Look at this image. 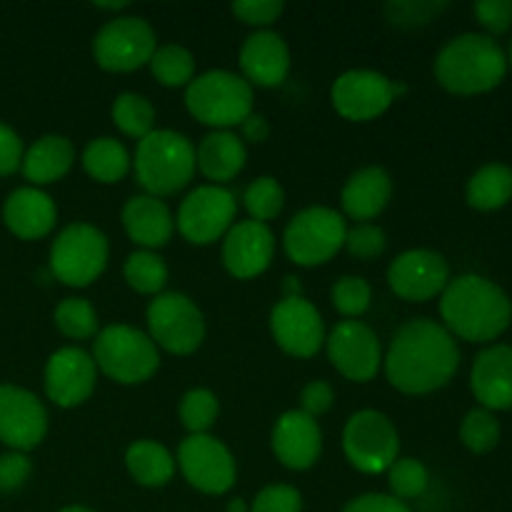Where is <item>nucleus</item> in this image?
<instances>
[{"label": "nucleus", "mask_w": 512, "mask_h": 512, "mask_svg": "<svg viewBox=\"0 0 512 512\" xmlns=\"http://www.w3.org/2000/svg\"><path fill=\"white\" fill-rule=\"evenodd\" d=\"M240 70L248 83L260 88H275L288 78L290 50L283 35L273 30H258L240 48Z\"/></svg>", "instance_id": "obj_22"}, {"label": "nucleus", "mask_w": 512, "mask_h": 512, "mask_svg": "<svg viewBox=\"0 0 512 512\" xmlns=\"http://www.w3.org/2000/svg\"><path fill=\"white\" fill-rule=\"evenodd\" d=\"M245 208H248L250 218L258 220V223H265V220H273L275 215L283 210L285 193L280 188V183L270 175H263V178H255L253 183L245 188Z\"/></svg>", "instance_id": "obj_36"}, {"label": "nucleus", "mask_w": 512, "mask_h": 512, "mask_svg": "<svg viewBox=\"0 0 512 512\" xmlns=\"http://www.w3.org/2000/svg\"><path fill=\"white\" fill-rule=\"evenodd\" d=\"M390 490H393V498L398 500H410L418 498L428 490V470L420 460L405 458V460H395L390 465V475H388Z\"/></svg>", "instance_id": "obj_39"}, {"label": "nucleus", "mask_w": 512, "mask_h": 512, "mask_svg": "<svg viewBox=\"0 0 512 512\" xmlns=\"http://www.w3.org/2000/svg\"><path fill=\"white\" fill-rule=\"evenodd\" d=\"M150 70L163 85L180 88V85H190L193 80L195 58L183 45H163L150 58Z\"/></svg>", "instance_id": "obj_34"}, {"label": "nucleus", "mask_w": 512, "mask_h": 512, "mask_svg": "<svg viewBox=\"0 0 512 512\" xmlns=\"http://www.w3.org/2000/svg\"><path fill=\"white\" fill-rule=\"evenodd\" d=\"M95 390V360L80 348L55 350L45 365V393L58 408H75Z\"/></svg>", "instance_id": "obj_19"}, {"label": "nucleus", "mask_w": 512, "mask_h": 512, "mask_svg": "<svg viewBox=\"0 0 512 512\" xmlns=\"http://www.w3.org/2000/svg\"><path fill=\"white\" fill-rule=\"evenodd\" d=\"M333 388H330L328 383H323V380H313V383H308L303 388V395H300V410H303L305 415H310V418H318V415L328 413L330 408H333Z\"/></svg>", "instance_id": "obj_46"}, {"label": "nucleus", "mask_w": 512, "mask_h": 512, "mask_svg": "<svg viewBox=\"0 0 512 512\" xmlns=\"http://www.w3.org/2000/svg\"><path fill=\"white\" fill-rule=\"evenodd\" d=\"M58 512H95V510L83 508V505H70V508H63V510H58Z\"/></svg>", "instance_id": "obj_53"}, {"label": "nucleus", "mask_w": 512, "mask_h": 512, "mask_svg": "<svg viewBox=\"0 0 512 512\" xmlns=\"http://www.w3.org/2000/svg\"><path fill=\"white\" fill-rule=\"evenodd\" d=\"M285 3L283 0H240L233 3V13L248 25H270L280 18Z\"/></svg>", "instance_id": "obj_44"}, {"label": "nucleus", "mask_w": 512, "mask_h": 512, "mask_svg": "<svg viewBox=\"0 0 512 512\" xmlns=\"http://www.w3.org/2000/svg\"><path fill=\"white\" fill-rule=\"evenodd\" d=\"M345 228L343 215L330 208H305L295 215L285 228V253L295 265L313 268L323 265L338 253L345 245Z\"/></svg>", "instance_id": "obj_8"}, {"label": "nucleus", "mask_w": 512, "mask_h": 512, "mask_svg": "<svg viewBox=\"0 0 512 512\" xmlns=\"http://www.w3.org/2000/svg\"><path fill=\"white\" fill-rule=\"evenodd\" d=\"M33 473V463L25 453H5L0 455V493H13L23 488L25 480Z\"/></svg>", "instance_id": "obj_43"}, {"label": "nucleus", "mask_w": 512, "mask_h": 512, "mask_svg": "<svg viewBox=\"0 0 512 512\" xmlns=\"http://www.w3.org/2000/svg\"><path fill=\"white\" fill-rule=\"evenodd\" d=\"M388 283L403 300L423 303L448 288L450 270L435 250H408L390 263Z\"/></svg>", "instance_id": "obj_18"}, {"label": "nucleus", "mask_w": 512, "mask_h": 512, "mask_svg": "<svg viewBox=\"0 0 512 512\" xmlns=\"http://www.w3.org/2000/svg\"><path fill=\"white\" fill-rule=\"evenodd\" d=\"M390 195H393L390 175L380 165H368L350 175L343 195H340V203L353 220H373L375 215L383 213Z\"/></svg>", "instance_id": "obj_26"}, {"label": "nucleus", "mask_w": 512, "mask_h": 512, "mask_svg": "<svg viewBox=\"0 0 512 512\" xmlns=\"http://www.w3.org/2000/svg\"><path fill=\"white\" fill-rule=\"evenodd\" d=\"M93 360L110 380L138 385L153 378L160 355L150 335L130 325H108L95 335Z\"/></svg>", "instance_id": "obj_6"}, {"label": "nucleus", "mask_w": 512, "mask_h": 512, "mask_svg": "<svg viewBox=\"0 0 512 512\" xmlns=\"http://www.w3.org/2000/svg\"><path fill=\"white\" fill-rule=\"evenodd\" d=\"M460 440L473 453H488L500 440V423L490 410H470L460 425Z\"/></svg>", "instance_id": "obj_38"}, {"label": "nucleus", "mask_w": 512, "mask_h": 512, "mask_svg": "<svg viewBox=\"0 0 512 512\" xmlns=\"http://www.w3.org/2000/svg\"><path fill=\"white\" fill-rule=\"evenodd\" d=\"M330 100L343 118L365 123L390 108L395 100V85L375 70H348L335 80Z\"/></svg>", "instance_id": "obj_17"}, {"label": "nucleus", "mask_w": 512, "mask_h": 512, "mask_svg": "<svg viewBox=\"0 0 512 512\" xmlns=\"http://www.w3.org/2000/svg\"><path fill=\"white\" fill-rule=\"evenodd\" d=\"M460 365L453 335L435 320H410L395 333L385 358L390 385L405 395H428L443 388Z\"/></svg>", "instance_id": "obj_1"}, {"label": "nucleus", "mask_w": 512, "mask_h": 512, "mask_svg": "<svg viewBox=\"0 0 512 512\" xmlns=\"http://www.w3.org/2000/svg\"><path fill=\"white\" fill-rule=\"evenodd\" d=\"M183 478L205 495H223L235 485V460L220 440L210 435H190L178 448Z\"/></svg>", "instance_id": "obj_13"}, {"label": "nucleus", "mask_w": 512, "mask_h": 512, "mask_svg": "<svg viewBox=\"0 0 512 512\" xmlns=\"http://www.w3.org/2000/svg\"><path fill=\"white\" fill-rule=\"evenodd\" d=\"M55 328L73 340H88L98 333V313L93 305L83 298L60 300L53 313Z\"/></svg>", "instance_id": "obj_35"}, {"label": "nucleus", "mask_w": 512, "mask_h": 512, "mask_svg": "<svg viewBox=\"0 0 512 512\" xmlns=\"http://www.w3.org/2000/svg\"><path fill=\"white\" fill-rule=\"evenodd\" d=\"M185 105L195 120L213 128L240 125L253 113V88L230 70H208L190 80Z\"/></svg>", "instance_id": "obj_5"}, {"label": "nucleus", "mask_w": 512, "mask_h": 512, "mask_svg": "<svg viewBox=\"0 0 512 512\" xmlns=\"http://www.w3.org/2000/svg\"><path fill=\"white\" fill-rule=\"evenodd\" d=\"M440 315L448 333L470 343H488L508 330L512 305L500 285L470 273L450 280L440 300Z\"/></svg>", "instance_id": "obj_2"}, {"label": "nucleus", "mask_w": 512, "mask_h": 512, "mask_svg": "<svg viewBox=\"0 0 512 512\" xmlns=\"http://www.w3.org/2000/svg\"><path fill=\"white\" fill-rule=\"evenodd\" d=\"M123 225L130 240L143 248H163L173 235L175 223L168 205L153 195H135L123 205Z\"/></svg>", "instance_id": "obj_25"}, {"label": "nucleus", "mask_w": 512, "mask_h": 512, "mask_svg": "<svg viewBox=\"0 0 512 512\" xmlns=\"http://www.w3.org/2000/svg\"><path fill=\"white\" fill-rule=\"evenodd\" d=\"M275 253V238L270 228L258 220H243L233 225L223 240V263L238 280H250L263 273Z\"/></svg>", "instance_id": "obj_20"}, {"label": "nucleus", "mask_w": 512, "mask_h": 512, "mask_svg": "<svg viewBox=\"0 0 512 512\" xmlns=\"http://www.w3.org/2000/svg\"><path fill=\"white\" fill-rule=\"evenodd\" d=\"M125 280L133 290L143 295H155L168 283V265L153 250H138L125 260Z\"/></svg>", "instance_id": "obj_33"}, {"label": "nucleus", "mask_w": 512, "mask_h": 512, "mask_svg": "<svg viewBox=\"0 0 512 512\" xmlns=\"http://www.w3.org/2000/svg\"><path fill=\"white\" fill-rule=\"evenodd\" d=\"M370 298H373V290H370L368 280L363 278L348 275V278H340L333 285V305L345 318H358V315H363L370 308Z\"/></svg>", "instance_id": "obj_40"}, {"label": "nucleus", "mask_w": 512, "mask_h": 512, "mask_svg": "<svg viewBox=\"0 0 512 512\" xmlns=\"http://www.w3.org/2000/svg\"><path fill=\"white\" fill-rule=\"evenodd\" d=\"M95 8H103V10H123L125 3H95Z\"/></svg>", "instance_id": "obj_51"}, {"label": "nucleus", "mask_w": 512, "mask_h": 512, "mask_svg": "<svg viewBox=\"0 0 512 512\" xmlns=\"http://www.w3.org/2000/svg\"><path fill=\"white\" fill-rule=\"evenodd\" d=\"M343 512H413V510H410L403 500L393 498V495L368 493L350 500V503L343 508Z\"/></svg>", "instance_id": "obj_48"}, {"label": "nucleus", "mask_w": 512, "mask_h": 512, "mask_svg": "<svg viewBox=\"0 0 512 512\" xmlns=\"http://www.w3.org/2000/svg\"><path fill=\"white\" fill-rule=\"evenodd\" d=\"M83 168L100 183H118L128 175L130 155L115 138H95L83 150Z\"/></svg>", "instance_id": "obj_30"}, {"label": "nucleus", "mask_w": 512, "mask_h": 512, "mask_svg": "<svg viewBox=\"0 0 512 512\" xmlns=\"http://www.w3.org/2000/svg\"><path fill=\"white\" fill-rule=\"evenodd\" d=\"M3 220L20 240H38L53 230L58 208L53 198L38 188H18L8 195L3 205Z\"/></svg>", "instance_id": "obj_24"}, {"label": "nucleus", "mask_w": 512, "mask_h": 512, "mask_svg": "<svg viewBox=\"0 0 512 512\" xmlns=\"http://www.w3.org/2000/svg\"><path fill=\"white\" fill-rule=\"evenodd\" d=\"M150 340L173 355H190L205 338V320L198 305L183 293L155 295L148 305Z\"/></svg>", "instance_id": "obj_11"}, {"label": "nucleus", "mask_w": 512, "mask_h": 512, "mask_svg": "<svg viewBox=\"0 0 512 512\" xmlns=\"http://www.w3.org/2000/svg\"><path fill=\"white\" fill-rule=\"evenodd\" d=\"M328 358L340 375L355 383H368L380 368V340L360 320H343L328 338Z\"/></svg>", "instance_id": "obj_15"}, {"label": "nucleus", "mask_w": 512, "mask_h": 512, "mask_svg": "<svg viewBox=\"0 0 512 512\" xmlns=\"http://www.w3.org/2000/svg\"><path fill=\"white\" fill-rule=\"evenodd\" d=\"M475 15L493 35L505 33L512 25V0H480L475 3Z\"/></svg>", "instance_id": "obj_45"}, {"label": "nucleus", "mask_w": 512, "mask_h": 512, "mask_svg": "<svg viewBox=\"0 0 512 512\" xmlns=\"http://www.w3.org/2000/svg\"><path fill=\"white\" fill-rule=\"evenodd\" d=\"M240 130H243V135L250 140V143H263V140L270 135L268 120H265V115L260 113H250L248 118L240 123Z\"/></svg>", "instance_id": "obj_50"}, {"label": "nucleus", "mask_w": 512, "mask_h": 512, "mask_svg": "<svg viewBox=\"0 0 512 512\" xmlns=\"http://www.w3.org/2000/svg\"><path fill=\"white\" fill-rule=\"evenodd\" d=\"M512 198V168L490 163L468 183V203L478 210H498Z\"/></svg>", "instance_id": "obj_31"}, {"label": "nucleus", "mask_w": 512, "mask_h": 512, "mask_svg": "<svg viewBox=\"0 0 512 512\" xmlns=\"http://www.w3.org/2000/svg\"><path fill=\"white\" fill-rule=\"evenodd\" d=\"M125 465H128L135 483L145 485V488H163L175 473L173 455L155 440H138V443L130 445L128 453H125Z\"/></svg>", "instance_id": "obj_29"}, {"label": "nucleus", "mask_w": 512, "mask_h": 512, "mask_svg": "<svg viewBox=\"0 0 512 512\" xmlns=\"http://www.w3.org/2000/svg\"><path fill=\"white\" fill-rule=\"evenodd\" d=\"M228 512H245V505H243V500H233V503H230Z\"/></svg>", "instance_id": "obj_52"}, {"label": "nucleus", "mask_w": 512, "mask_h": 512, "mask_svg": "<svg viewBox=\"0 0 512 512\" xmlns=\"http://www.w3.org/2000/svg\"><path fill=\"white\" fill-rule=\"evenodd\" d=\"M235 195L220 185H200L180 203L178 230L188 243L210 245L223 238L235 220Z\"/></svg>", "instance_id": "obj_12"}, {"label": "nucleus", "mask_w": 512, "mask_h": 512, "mask_svg": "<svg viewBox=\"0 0 512 512\" xmlns=\"http://www.w3.org/2000/svg\"><path fill=\"white\" fill-rule=\"evenodd\" d=\"M303 510V498L290 485H270L260 490L258 498L253 500L250 512H300Z\"/></svg>", "instance_id": "obj_42"}, {"label": "nucleus", "mask_w": 512, "mask_h": 512, "mask_svg": "<svg viewBox=\"0 0 512 512\" xmlns=\"http://www.w3.org/2000/svg\"><path fill=\"white\" fill-rule=\"evenodd\" d=\"M20 163H23V140L13 128L0 123V178L15 173Z\"/></svg>", "instance_id": "obj_47"}, {"label": "nucleus", "mask_w": 512, "mask_h": 512, "mask_svg": "<svg viewBox=\"0 0 512 512\" xmlns=\"http://www.w3.org/2000/svg\"><path fill=\"white\" fill-rule=\"evenodd\" d=\"M473 393L485 410L512 408V348L493 345L475 358L470 375Z\"/></svg>", "instance_id": "obj_23"}, {"label": "nucleus", "mask_w": 512, "mask_h": 512, "mask_svg": "<svg viewBox=\"0 0 512 512\" xmlns=\"http://www.w3.org/2000/svg\"><path fill=\"white\" fill-rule=\"evenodd\" d=\"M508 60L490 35L465 33L450 40L435 58V78L445 90L475 95L493 90L505 78Z\"/></svg>", "instance_id": "obj_3"}, {"label": "nucleus", "mask_w": 512, "mask_h": 512, "mask_svg": "<svg viewBox=\"0 0 512 512\" xmlns=\"http://www.w3.org/2000/svg\"><path fill=\"white\" fill-rule=\"evenodd\" d=\"M323 450V433L318 420L303 410H288L273 428V453L285 468L308 470L318 463Z\"/></svg>", "instance_id": "obj_21"}, {"label": "nucleus", "mask_w": 512, "mask_h": 512, "mask_svg": "<svg viewBox=\"0 0 512 512\" xmlns=\"http://www.w3.org/2000/svg\"><path fill=\"white\" fill-rule=\"evenodd\" d=\"M245 160H248V153H245L243 140L228 130H215V133L205 135L203 143L198 145V153H195L200 173L215 183L233 180L243 170Z\"/></svg>", "instance_id": "obj_27"}, {"label": "nucleus", "mask_w": 512, "mask_h": 512, "mask_svg": "<svg viewBox=\"0 0 512 512\" xmlns=\"http://www.w3.org/2000/svg\"><path fill=\"white\" fill-rule=\"evenodd\" d=\"M343 450L350 465L360 473H385L398 460V430L390 423L388 415L378 410H360L345 425Z\"/></svg>", "instance_id": "obj_10"}, {"label": "nucleus", "mask_w": 512, "mask_h": 512, "mask_svg": "<svg viewBox=\"0 0 512 512\" xmlns=\"http://www.w3.org/2000/svg\"><path fill=\"white\" fill-rule=\"evenodd\" d=\"M75 160V148L68 138L63 135H43L40 140H35L28 148V153H23V170L25 180L35 185L55 183L63 175H68V170L73 168Z\"/></svg>", "instance_id": "obj_28"}, {"label": "nucleus", "mask_w": 512, "mask_h": 512, "mask_svg": "<svg viewBox=\"0 0 512 512\" xmlns=\"http://www.w3.org/2000/svg\"><path fill=\"white\" fill-rule=\"evenodd\" d=\"M218 410V398L210 390L195 388L180 400V423L193 435H205V430L213 428Z\"/></svg>", "instance_id": "obj_37"}, {"label": "nucleus", "mask_w": 512, "mask_h": 512, "mask_svg": "<svg viewBox=\"0 0 512 512\" xmlns=\"http://www.w3.org/2000/svg\"><path fill=\"white\" fill-rule=\"evenodd\" d=\"M108 265V240L88 223H73L50 248V270L60 283L85 288L103 275Z\"/></svg>", "instance_id": "obj_7"}, {"label": "nucleus", "mask_w": 512, "mask_h": 512, "mask_svg": "<svg viewBox=\"0 0 512 512\" xmlns=\"http://www.w3.org/2000/svg\"><path fill=\"white\" fill-rule=\"evenodd\" d=\"M158 38L148 20L135 15H120L108 20L93 40V55L98 65L110 73H130L150 63L158 50Z\"/></svg>", "instance_id": "obj_9"}, {"label": "nucleus", "mask_w": 512, "mask_h": 512, "mask_svg": "<svg viewBox=\"0 0 512 512\" xmlns=\"http://www.w3.org/2000/svg\"><path fill=\"white\" fill-rule=\"evenodd\" d=\"M443 8L445 3H390L388 13L393 23H425L430 15Z\"/></svg>", "instance_id": "obj_49"}, {"label": "nucleus", "mask_w": 512, "mask_h": 512, "mask_svg": "<svg viewBox=\"0 0 512 512\" xmlns=\"http://www.w3.org/2000/svg\"><path fill=\"white\" fill-rule=\"evenodd\" d=\"M270 330L280 348L295 358H313L325 343V325L313 303L295 295L283 298L270 313Z\"/></svg>", "instance_id": "obj_16"}, {"label": "nucleus", "mask_w": 512, "mask_h": 512, "mask_svg": "<svg viewBox=\"0 0 512 512\" xmlns=\"http://www.w3.org/2000/svg\"><path fill=\"white\" fill-rule=\"evenodd\" d=\"M510 63H512V45H510Z\"/></svg>", "instance_id": "obj_54"}, {"label": "nucleus", "mask_w": 512, "mask_h": 512, "mask_svg": "<svg viewBox=\"0 0 512 512\" xmlns=\"http://www.w3.org/2000/svg\"><path fill=\"white\" fill-rule=\"evenodd\" d=\"M385 243H388V240H385L383 228H378V225L373 223L355 225V228L348 230V235H345V248H348L350 255H355V258L360 260H373L378 258V255H383Z\"/></svg>", "instance_id": "obj_41"}, {"label": "nucleus", "mask_w": 512, "mask_h": 512, "mask_svg": "<svg viewBox=\"0 0 512 512\" xmlns=\"http://www.w3.org/2000/svg\"><path fill=\"white\" fill-rule=\"evenodd\" d=\"M195 173V148L183 133L153 130L135 150V178L148 195H173L190 183Z\"/></svg>", "instance_id": "obj_4"}, {"label": "nucleus", "mask_w": 512, "mask_h": 512, "mask_svg": "<svg viewBox=\"0 0 512 512\" xmlns=\"http://www.w3.org/2000/svg\"><path fill=\"white\" fill-rule=\"evenodd\" d=\"M48 433V413L30 390L0 385V443L15 453L38 448Z\"/></svg>", "instance_id": "obj_14"}, {"label": "nucleus", "mask_w": 512, "mask_h": 512, "mask_svg": "<svg viewBox=\"0 0 512 512\" xmlns=\"http://www.w3.org/2000/svg\"><path fill=\"white\" fill-rule=\"evenodd\" d=\"M113 123L118 125L120 133L143 140L145 135L153 133L155 108L143 95L123 93L113 103Z\"/></svg>", "instance_id": "obj_32"}]
</instances>
